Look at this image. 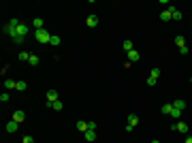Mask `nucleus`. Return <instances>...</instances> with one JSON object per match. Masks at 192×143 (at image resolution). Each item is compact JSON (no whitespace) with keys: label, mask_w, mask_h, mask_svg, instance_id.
<instances>
[{"label":"nucleus","mask_w":192,"mask_h":143,"mask_svg":"<svg viewBox=\"0 0 192 143\" xmlns=\"http://www.w3.org/2000/svg\"><path fill=\"white\" fill-rule=\"evenodd\" d=\"M77 130H79V132H88V122L79 120V122H77Z\"/></svg>","instance_id":"obj_13"},{"label":"nucleus","mask_w":192,"mask_h":143,"mask_svg":"<svg viewBox=\"0 0 192 143\" xmlns=\"http://www.w3.org/2000/svg\"><path fill=\"white\" fill-rule=\"evenodd\" d=\"M88 130H96V122H88Z\"/></svg>","instance_id":"obj_29"},{"label":"nucleus","mask_w":192,"mask_h":143,"mask_svg":"<svg viewBox=\"0 0 192 143\" xmlns=\"http://www.w3.org/2000/svg\"><path fill=\"white\" fill-rule=\"evenodd\" d=\"M19 128V124L15 122V120H11V122H7V132H15Z\"/></svg>","instance_id":"obj_9"},{"label":"nucleus","mask_w":192,"mask_h":143,"mask_svg":"<svg viewBox=\"0 0 192 143\" xmlns=\"http://www.w3.org/2000/svg\"><path fill=\"white\" fill-rule=\"evenodd\" d=\"M171 109H173V103H167V105H162V107H160V111H162L164 115H171Z\"/></svg>","instance_id":"obj_16"},{"label":"nucleus","mask_w":192,"mask_h":143,"mask_svg":"<svg viewBox=\"0 0 192 143\" xmlns=\"http://www.w3.org/2000/svg\"><path fill=\"white\" fill-rule=\"evenodd\" d=\"M13 120H15L17 124H22V122L26 120V113L24 111H15V113H13Z\"/></svg>","instance_id":"obj_8"},{"label":"nucleus","mask_w":192,"mask_h":143,"mask_svg":"<svg viewBox=\"0 0 192 143\" xmlns=\"http://www.w3.org/2000/svg\"><path fill=\"white\" fill-rule=\"evenodd\" d=\"M160 19H162V22H171V19H173L171 11H169V9H167V11H162V13H160Z\"/></svg>","instance_id":"obj_14"},{"label":"nucleus","mask_w":192,"mask_h":143,"mask_svg":"<svg viewBox=\"0 0 192 143\" xmlns=\"http://www.w3.org/2000/svg\"><path fill=\"white\" fill-rule=\"evenodd\" d=\"M85 24H88V28H96V26H98V17H96V15H88Z\"/></svg>","instance_id":"obj_7"},{"label":"nucleus","mask_w":192,"mask_h":143,"mask_svg":"<svg viewBox=\"0 0 192 143\" xmlns=\"http://www.w3.org/2000/svg\"><path fill=\"white\" fill-rule=\"evenodd\" d=\"M171 118L179 120V118H181V111H179V109H175V107H173V109H171Z\"/></svg>","instance_id":"obj_22"},{"label":"nucleus","mask_w":192,"mask_h":143,"mask_svg":"<svg viewBox=\"0 0 192 143\" xmlns=\"http://www.w3.org/2000/svg\"><path fill=\"white\" fill-rule=\"evenodd\" d=\"M56 100H60V98H58V92H56V90H49V92H47V105L51 107Z\"/></svg>","instance_id":"obj_5"},{"label":"nucleus","mask_w":192,"mask_h":143,"mask_svg":"<svg viewBox=\"0 0 192 143\" xmlns=\"http://www.w3.org/2000/svg\"><path fill=\"white\" fill-rule=\"evenodd\" d=\"M169 11H171V15H173V22H179L181 17H184V13H181V11H177L175 7H169Z\"/></svg>","instance_id":"obj_6"},{"label":"nucleus","mask_w":192,"mask_h":143,"mask_svg":"<svg viewBox=\"0 0 192 143\" xmlns=\"http://www.w3.org/2000/svg\"><path fill=\"white\" fill-rule=\"evenodd\" d=\"M171 130H177V132H184V135H188L190 126H188L184 120H177V124H173V126H171Z\"/></svg>","instance_id":"obj_4"},{"label":"nucleus","mask_w":192,"mask_h":143,"mask_svg":"<svg viewBox=\"0 0 192 143\" xmlns=\"http://www.w3.org/2000/svg\"><path fill=\"white\" fill-rule=\"evenodd\" d=\"M26 88H28V84H26V81H17V88H15V90H19V92H24Z\"/></svg>","instance_id":"obj_23"},{"label":"nucleus","mask_w":192,"mask_h":143,"mask_svg":"<svg viewBox=\"0 0 192 143\" xmlns=\"http://www.w3.org/2000/svg\"><path fill=\"white\" fill-rule=\"evenodd\" d=\"M83 135H85V141H90V143L96 139V132L94 130H88V132H83Z\"/></svg>","instance_id":"obj_20"},{"label":"nucleus","mask_w":192,"mask_h":143,"mask_svg":"<svg viewBox=\"0 0 192 143\" xmlns=\"http://www.w3.org/2000/svg\"><path fill=\"white\" fill-rule=\"evenodd\" d=\"M2 30H4L7 34L11 36L13 43H17V45H22V43H24V38H26V34H28V26L22 24L17 17H13V19H11L7 26H4Z\"/></svg>","instance_id":"obj_1"},{"label":"nucleus","mask_w":192,"mask_h":143,"mask_svg":"<svg viewBox=\"0 0 192 143\" xmlns=\"http://www.w3.org/2000/svg\"><path fill=\"white\" fill-rule=\"evenodd\" d=\"M28 64H30V66H38V56H36V54H30V60H28Z\"/></svg>","instance_id":"obj_19"},{"label":"nucleus","mask_w":192,"mask_h":143,"mask_svg":"<svg viewBox=\"0 0 192 143\" xmlns=\"http://www.w3.org/2000/svg\"><path fill=\"white\" fill-rule=\"evenodd\" d=\"M152 143H160V141H152Z\"/></svg>","instance_id":"obj_32"},{"label":"nucleus","mask_w":192,"mask_h":143,"mask_svg":"<svg viewBox=\"0 0 192 143\" xmlns=\"http://www.w3.org/2000/svg\"><path fill=\"white\" fill-rule=\"evenodd\" d=\"M134 49V45H132V41H124V51L128 54V51H132Z\"/></svg>","instance_id":"obj_21"},{"label":"nucleus","mask_w":192,"mask_h":143,"mask_svg":"<svg viewBox=\"0 0 192 143\" xmlns=\"http://www.w3.org/2000/svg\"><path fill=\"white\" fill-rule=\"evenodd\" d=\"M4 88H7V90H15V88H17V81H13V79H4Z\"/></svg>","instance_id":"obj_15"},{"label":"nucleus","mask_w":192,"mask_h":143,"mask_svg":"<svg viewBox=\"0 0 192 143\" xmlns=\"http://www.w3.org/2000/svg\"><path fill=\"white\" fill-rule=\"evenodd\" d=\"M62 107H64V105H62V100H56V103L51 105V109H56V111H62Z\"/></svg>","instance_id":"obj_25"},{"label":"nucleus","mask_w":192,"mask_h":143,"mask_svg":"<svg viewBox=\"0 0 192 143\" xmlns=\"http://www.w3.org/2000/svg\"><path fill=\"white\" fill-rule=\"evenodd\" d=\"M149 77H154V79H158V77H160V69H152V73H149Z\"/></svg>","instance_id":"obj_24"},{"label":"nucleus","mask_w":192,"mask_h":143,"mask_svg":"<svg viewBox=\"0 0 192 143\" xmlns=\"http://www.w3.org/2000/svg\"><path fill=\"white\" fill-rule=\"evenodd\" d=\"M173 107L179 109V111H184V109H186V100H184V98H177V100L173 103Z\"/></svg>","instance_id":"obj_12"},{"label":"nucleus","mask_w":192,"mask_h":143,"mask_svg":"<svg viewBox=\"0 0 192 143\" xmlns=\"http://www.w3.org/2000/svg\"><path fill=\"white\" fill-rule=\"evenodd\" d=\"M62 43V38L58 34H51V41H49V45H53V47H58V45H60Z\"/></svg>","instance_id":"obj_17"},{"label":"nucleus","mask_w":192,"mask_h":143,"mask_svg":"<svg viewBox=\"0 0 192 143\" xmlns=\"http://www.w3.org/2000/svg\"><path fill=\"white\" fill-rule=\"evenodd\" d=\"M32 26H34L36 30H43V28H45V22H43L41 17H34V19H32Z\"/></svg>","instance_id":"obj_10"},{"label":"nucleus","mask_w":192,"mask_h":143,"mask_svg":"<svg viewBox=\"0 0 192 143\" xmlns=\"http://www.w3.org/2000/svg\"><path fill=\"white\" fill-rule=\"evenodd\" d=\"M22 143H34V137H32V135H26L24 139H22Z\"/></svg>","instance_id":"obj_26"},{"label":"nucleus","mask_w":192,"mask_h":143,"mask_svg":"<svg viewBox=\"0 0 192 143\" xmlns=\"http://www.w3.org/2000/svg\"><path fill=\"white\" fill-rule=\"evenodd\" d=\"M137 60H139V51H137V49H132V51H128V62H137Z\"/></svg>","instance_id":"obj_11"},{"label":"nucleus","mask_w":192,"mask_h":143,"mask_svg":"<svg viewBox=\"0 0 192 143\" xmlns=\"http://www.w3.org/2000/svg\"><path fill=\"white\" fill-rule=\"evenodd\" d=\"M175 45H177L179 49H181V47H186V38H184L181 34H179V36H175Z\"/></svg>","instance_id":"obj_18"},{"label":"nucleus","mask_w":192,"mask_h":143,"mask_svg":"<svg viewBox=\"0 0 192 143\" xmlns=\"http://www.w3.org/2000/svg\"><path fill=\"white\" fill-rule=\"evenodd\" d=\"M17 58H19V60H30V54H28V51H22Z\"/></svg>","instance_id":"obj_28"},{"label":"nucleus","mask_w":192,"mask_h":143,"mask_svg":"<svg viewBox=\"0 0 192 143\" xmlns=\"http://www.w3.org/2000/svg\"><path fill=\"white\" fill-rule=\"evenodd\" d=\"M158 79H154V77H147V85H156Z\"/></svg>","instance_id":"obj_30"},{"label":"nucleus","mask_w":192,"mask_h":143,"mask_svg":"<svg viewBox=\"0 0 192 143\" xmlns=\"http://www.w3.org/2000/svg\"><path fill=\"white\" fill-rule=\"evenodd\" d=\"M36 41H38V43H49V41H51V32H49V30H45V28H43V30H36Z\"/></svg>","instance_id":"obj_2"},{"label":"nucleus","mask_w":192,"mask_h":143,"mask_svg":"<svg viewBox=\"0 0 192 143\" xmlns=\"http://www.w3.org/2000/svg\"><path fill=\"white\" fill-rule=\"evenodd\" d=\"M137 124H139V115H137V113H130V115H128V124L124 126V128H126V132H132Z\"/></svg>","instance_id":"obj_3"},{"label":"nucleus","mask_w":192,"mask_h":143,"mask_svg":"<svg viewBox=\"0 0 192 143\" xmlns=\"http://www.w3.org/2000/svg\"><path fill=\"white\" fill-rule=\"evenodd\" d=\"M190 84H192V77H190Z\"/></svg>","instance_id":"obj_33"},{"label":"nucleus","mask_w":192,"mask_h":143,"mask_svg":"<svg viewBox=\"0 0 192 143\" xmlns=\"http://www.w3.org/2000/svg\"><path fill=\"white\" fill-rule=\"evenodd\" d=\"M9 98H11V96H9V92H2V94H0V103H7Z\"/></svg>","instance_id":"obj_27"},{"label":"nucleus","mask_w":192,"mask_h":143,"mask_svg":"<svg viewBox=\"0 0 192 143\" xmlns=\"http://www.w3.org/2000/svg\"><path fill=\"white\" fill-rule=\"evenodd\" d=\"M184 143H192V137H186V141Z\"/></svg>","instance_id":"obj_31"}]
</instances>
